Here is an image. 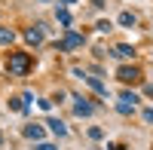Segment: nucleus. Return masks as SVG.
I'll use <instances>...</instances> for the list:
<instances>
[{"label":"nucleus","mask_w":153,"mask_h":150,"mask_svg":"<svg viewBox=\"0 0 153 150\" xmlns=\"http://www.w3.org/2000/svg\"><path fill=\"white\" fill-rule=\"evenodd\" d=\"M6 68H9V74H28V68H31L28 52H12L9 61H6Z\"/></svg>","instance_id":"f257e3e1"},{"label":"nucleus","mask_w":153,"mask_h":150,"mask_svg":"<svg viewBox=\"0 0 153 150\" xmlns=\"http://www.w3.org/2000/svg\"><path fill=\"white\" fill-rule=\"evenodd\" d=\"M135 101H138V95L123 92V95H120V114H132V110H135Z\"/></svg>","instance_id":"f03ea898"},{"label":"nucleus","mask_w":153,"mask_h":150,"mask_svg":"<svg viewBox=\"0 0 153 150\" xmlns=\"http://www.w3.org/2000/svg\"><path fill=\"white\" fill-rule=\"evenodd\" d=\"M83 46V34H68L61 40V49H80Z\"/></svg>","instance_id":"7ed1b4c3"},{"label":"nucleus","mask_w":153,"mask_h":150,"mask_svg":"<svg viewBox=\"0 0 153 150\" xmlns=\"http://www.w3.org/2000/svg\"><path fill=\"white\" fill-rule=\"evenodd\" d=\"M117 77H120L123 83H135L138 77H141V74H138L135 68H120V74H117Z\"/></svg>","instance_id":"20e7f679"},{"label":"nucleus","mask_w":153,"mask_h":150,"mask_svg":"<svg viewBox=\"0 0 153 150\" xmlns=\"http://www.w3.org/2000/svg\"><path fill=\"white\" fill-rule=\"evenodd\" d=\"M113 55H117V58H132V55H135V49L123 43V46H117V52H113Z\"/></svg>","instance_id":"39448f33"},{"label":"nucleus","mask_w":153,"mask_h":150,"mask_svg":"<svg viewBox=\"0 0 153 150\" xmlns=\"http://www.w3.org/2000/svg\"><path fill=\"white\" fill-rule=\"evenodd\" d=\"M74 110H76V114H80V117H89V114H92V104H83L80 98H76V104H74Z\"/></svg>","instance_id":"423d86ee"},{"label":"nucleus","mask_w":153,"mask_h":150,"mask_svg":"<svg viewBox=\"0 0 153 150\" xmlns=\"http://www.w3.org/2000/svg\"><path fill=\"white\" fill-rule=\"evenodd\" d=\"M16 40V31L12 28H0V43H12Z\"/></svg>","instance_id":"0eeeda50"},{"label":"nucleus","mask_w":153,"mask_h":150,"mask_svg":"<svg viewBox=\"0 0 153 150\" xmlns=\"http://www.w3.org/2000/svg\"><path fill=\"white\" fill-rule=\"evenodd\" d=\"M49 129H52L55 135H68V129H65V123H61V120H49Z\"/></svg>","instance_id":"6e6552de"},{"label":"nucleus","mask_w":153,"mask_h":150,"mask_svg":"<svg viewBox=\"0 0 153 150\" xmlns=\"http://www.w3.org/2000/svg\"><path fill=\"white\" fill-rule=\"evenodd\" d=\"M25 135L34 138V141H40V138H43V129H40V126H28V129H25Z\"/></svg>","instance_id":"1a4fd4ad"},{"label":"nucleus","mask_w":153,"mask_h":150,"mask_svg":"<svg viewBox=\"0 0 153 150\" xmlns=\"http://www.w3.org/2000/svg\"><path fill=\"white\" fill-rule=\"evenodd\" d=\"M25 37H28V43H40V40H43V31H40V28H31Z\"/></svg>","instance_id":"9d476101"},{"label":"nucleus","mask_w":153,"mask_h":150,"mask_svg":"<svg viewBox=\"0 0 153 150\" xmlns=\"http://www.w3.org/2000/svg\"><path fill=\"white\" fill-rule=\"evenodd\" d=\"M86 83L92 86L95 92H101V95H107V89H104V83H101V80H95V77H86Z\"/></svg>","instance_id":"9b49d317"},{"label":"nucleus","mask_w":153,"mask_h":150,"mask_svg":"<svg viewBox=\"0 0 153 150\" xmlns=\"http://www.w3.org/2000/svg\"><path fill=\"white\" fill-rule=\"evenodd\" d=\"M120 25H126V28H132V25H135V16H132V12H123V16H120Z\"/></svg>","instance_id":"f8f14e48"},{"label":"nucleus","mask_w":153,"mask_h":150,"mask_svg":"<svg viewBox=\"0 0 153 150\" xmlns=\"http://www.w3.org/2000/svg\"><path fill=\"white\" fill-rule=\"evenodd\" d=\"M58 22H61V25H71V16H68V9H58Z\"/></svg>","instance_id":"ddd939ff"},{"label":"nucleus","mask_w":153,"mask_h":150,"mask_svg":"<svg viewBox=\"0 0 153 150\" xmlns=\"http://www.w3.org/2000/svg\"><path fill=\"white\" fill-rule=\"evenodd\" d=\"M9 107H12V110H25V104L19 101V98H12V101H9Z\"/></svg>","instance_id":"4468645a"},{"label":"nucleus","mask_w":153,"mask_h":150,"mask_svg":"<svg viewBox=\"0 0 153 150\" xmlns=\"http://www.w3.org/2000/svg\"><path fill=\"white\" fill-rule=\"evenodd\" d=\"M144 120H147V123H153V107H147V110H144Z\"/></svg>","instance_id":"2eb2a0df"},{"label":"nucleus","mask_w":153,"mask_h":150,"mask_svg":"<svg viewBox=\"0 0 153 150\" xmlns=\"http://www.w3.org/2000/svg\"><path fill=\"white\" fill-rule=\"evenodd\" d=\"M37 150H55L52 144H40V147H37Z\"/></svg>","instance_id":"dca6fc26"}]
</instances>
